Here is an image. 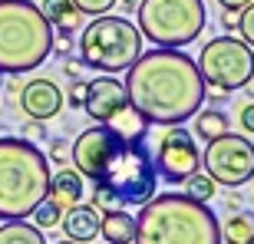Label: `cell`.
<instances>
[{
	"instance_id": "cell-17",
	"label": "cell",
	"mask_w": 254,
	"mask_h": 244,
	"mask_svg": "<svg viewBox=\"0 0 254 244\" xmlns=\"http://www.w3.org/2000/svg\"><path fill=\"white\" fill-rule=\"evenodd\" d=\"M195 132L191 135H198V139H218V135H225L228 129H231V122H228V113H221V109H198L195 116Z\"/></svg>"
},
{
	"instance_id": "cell-8",
	"label": "cell",
	"mask_w": 254,
	"mask_h": 244,
	"mask_svg": "<svg viewBox=\"0 0 254 244\" xmlns=\"http://www.w3.org/2000/svg\"><path fill=\"white\" fill-rule=\"evenodd\" d=\"M195 66L205 79V86H221L228 93H235V89H245L254 79V50L245 40L215 37L198 53Z\"/></svg>"
},
{
	"instance_id": "cell-22",
	"label": "cell",
	"mask_w": 254,
	"mask_h": 244,
	"mask_svg": "<svg viewBox=\"0 0 254 244\" xmlns=\"http://www.w3.org/2000/svg\"><path fill=\"white\" fill-rule=\"evenodd\" d=\"M119 0H73V7L86 17H99V13H109Z\"/></svg>"
},
{
	"instance_id": "cell-24",
	"label": "cell",
	"mask_w": 254,
	"mask_h": 244,
	"mask_svg": "<svg viewBox=\"0 0 254 244\" xmlns=\"http://www.w3.org/2000/svg\"><path fill=\"white\" fill-rule=\"evenodd\" d=\"M83 93H86V83L83 79H73V89H69V106L73 109H83Z\"/></svg>"
},
{
	"instance_id": "cell-7",
	"label": "cell",
	"mask_w": 254,
	"mask_h": 244,
	"mask_svg": "<svg viewBox=\"0 0 254 244\" xmlns=\"http://www.w3.org/2000/svg\"><path fill=\"white\" fill-rule=\"evenodd\" d=\"M139 33L155 47H189L201 37L208 23L201 0H142L139 7Z\"/></svg>"
},
{
	"instance_id": "cell-31",
	"label": "cell",
	"mask_w": 254,
	"mask_h": 244,
	"mask_svg": "<svg viewBox=\"0 0 254 244\" xmlns=\"http://www.w3.org/2000/svg\"><path fill=\"white\" fill-rule=\"evenodd\" d=\"M27 135H43V125H40V122L33 119V125H30V129H27Z\"/></svg>"
},
{
	"instance_id": "cell-6",
	"label": "cell",
	"mask_w": 254,
	"mask_h": 244,
	"mask_svg": "<svg viewBox=\"0 0 254 244\" xmlns=\"http://www.w3.org/2000/svg\"><path fill=\"white\" fill-rule=\"evenodd\" d=\"M142 53V33L129 17L99 13L79 33V63L96 73H123Z\"/></svg>"
},
{
	"instance_id": "cell-16",
	"label": "cell",
	"mask_w": 254,
	"mask_h": 244,
	"mask_svg": "<svg viewBox=\"0 0 254 244\" xmlns=\"http://www.w3.org/2000/svg\"><path fill=\"white\" fill-rule=\"evenodd\" d=\"M40 13L47 17L53 33H63V37H69V33L79 27V17H83V13L73 7V0H40Z\"/></svg>"
},
{
	"instance_id": "cell-3",
	"label": "cell",
	"mask_w": 254,
	"mask_h": 244,
	"mask_svg": "<svg viewBox=\"0 0 254 244\" xmlns=\"http://www.w3.org/2000/svg\"><path fill=\"white\" fill-rule=\"evenodd\" d=\"M135 244H221V225L215 211L189 195L165 191L139 205Z\"/></svg>"
},
{
	"instance_id": "cell-2",
	"label": "cell",
	"mask_w": 254,
	"mask_h": 244,
	"mask_svg": "<svg viewBox=\"0 0 254 244\" xmlns=\"http://www.w3.org/2000/svg\"><path fill=\"white\" fill-rule=\"evenodd\" d=\"M123 86L129 106L149 125H182L205 103V79L195 60L175 47L139 53Z\"/></svg>"
},
{
	"instance_id": "cell-26",
	"label": "cell",
	"mask_w": 254,
	"mask_h": 244,
	"mask_svg": "<svg viewBox=\"0 0 254 244\" xmlns=\"http://www.w3.org/2000/svg\"><path fill=\"white\" fill-rule=\"evenodd\" d=\"M66 152H69V145H66L63 139H57V142H53V149H50V162H63Z\"/></svg>"
},
{
	"instance_id": "cell-20",
	"label": "cell",
	"mask_w": 254,
	"mask_h": 244,
	"mask_svg": "<svg viewBox=\"0 0 254 244\" xmlns=\"http://www.w3.org/2000/svg\"><path fill=\"white\" fill-rule=\"evenodd\" d=\"M251 235H254V215L238 211V215L228 218L225 231H221V241H228V244H245Z\"/></svg>"
},
{
	"instance_id": "cell-33",
	"label": "cell",
	"mask_w": 254,
	"mask_h": 244,
	"mask_svg": "<svg viewBox=\"0 0 254 244\" xmlns=\"http://www.w3.org/2000/svg\"><path fill=\"white\" fill-rule=\"evenodd\" d=\"M57 244H76V241H69V238H66V241H57Z\"/></svg>"
},
{
	"instance_id": "cell-19",
	"label": "cell",
	"mask_w": 254,
	"mask_h": 244,
	"mask_svg": "<svg viewBox=\"0 0 254 244\" xmlns=\"http://www.w3.org/2000/svg\"><path fill=\"white\" fill-rule=\"evenodd\" d=\"M182 185H185V191H182V195H189L191 201H201V205H208V201L215 198V191H218L215 179H211L208 172H201V169L191 172V175L182 182Z\"/></svg>"
},
{
	"instance_id": "cell-25",
	"label": "cell",
	"mask_w": 254,
	"mask_h": 244,
	"mask_svg": "<svg viewBox=\"0 0 254 244\" xmlns=\"http://www.w3.org/2000/svg\"><path fill=\"white\" fill-rule=\"evenodd\" d=\"M241 129L254 135V103H248L245 109H241Z\"/></svg>"
},
{
	"instance_id": "cell-30",
	"label": "cell",
	"mask_w": 254,
	"mask_h": 244,
	"mask_svg": "<svg viewBox=\"0 0 254 244\" xmlns=\"http://www.w3.org/2000/svg\"><path fill=\"white\" fill-rule=\"evenodd\" d=\"M53 50H57L60 57H66V53H69V43H66V40H60V43H53Z\"/></svg>"
},
{
	"instance_id": "cell-27",
	"label": "cell",
	"mask_w": 254,
	"mask_h": 244,
	"mask_svg": "<svg viewBox=\"0 0 254 244\" xmlns=\"http://www.w3.org/2000/svg\"><path fill=\"white\" fill-rule=\"evenodd\" d=\"M218 3H221L225 10H235V13H238V10H245L251 0H218Z\"/></svg>"
},
{
	"instance_id": "cell-10",
	"label": "cell",
	"mask_w": 254,
	"mask_h": 244,
	"mask_svg": "<svg viewBox=\"0 0 254 244\" xmlns=\"http://www.w3.org/2000/svg\"><path fill=\"white\" fill-rule=\"evenodd\" d=\"M201 169V152L189 129L182 125H165V135L159 139L155 149V172L169 185H182L191 172Z\"/></svg>"
},
{
	"instance_id": "cell-9",
	"label": "cell",
	"mask_w": 254,
	"mask_h": 244,
	"mask_svg": "<svg viewBox=\"0 0 254 244\" xmlns=\"http://www.w3.org/2000/svg\"><path fill=\"white\" fill-rule=\"evenodd\" d=\"M205 172L215 179V185L241 188L254 179V142L245 135H218L205 145Z\"/></svg>"
},
{
	"instance_id": "cell-21",
	"label": "cell",
	"mask_w": 254,
	"mask_h": 244,
	"mask_svg": "<svg viewBox=\"0 0 254 244\" xmlns=\"http://www.w3.org/2000/svg\"><path fill=\"white\" fill-rule=\"evenodd\" d=\"M30 218L37 221L40 231H50V228H57V225H60V218H63V208L57 205V198H53V195H47L37 208H33V211H30Z\"/></svg>"
},
{
	"instance_id": "cell-15",
	"label": "cell",
	"mask_w": 254,
	"mask_h": 244,
	"mask_svg": "<svg viewBox=\"0 0 254 244\" xmlns=\"http://www.w3.org/2000/svg\"><path fill=\"white\" fill-rule=\"evenodd\" d=\"M99 235L109 244H132V238H135V215H126V208L103 211V218H99Z\"/></svg>"
},
{
	"instance_id": "cell-4",
	"label": "cell",
	"mask_w": 254,
	"mask_h": 244,
	"mask_svg": "<svg viewBox=\"0 0 254 244\" xmlns=\"http://www.w3.org/2000/svg\"><path fill=\"white\" fill-rule=\"evenodd\" d=\"M50 159L33 142L0 139V221H20L50 195Z\"/></svg>"
},
{
	"instance_id": "cell-11",
	"label": "cell",
	"mask_w": 254,
	"mask_h": 244,
	"mask_svg": "<svg viewBox=\"0 0 254 244\" xmlns=\"http://www.w3.org/2000/svg\"><path fill=\"white\" fill-rule=\"evenodd\" d=\"M129 106L126 86L116 79L113 73H103L96 79H86V93H83V113L93 122H106L116 109Z\"/></svg>"
},
{
	"instance_id": "cell-13",
	"label": "cell",
	"mask_w": 254,
	"mask_h": 244,
	"mask_svg": "<svg viewBox=\"0 0 254 244\" xmlns=\"http://www.w3.org/2000/svg\"><path fill=\"white\" fill-rule=\"evenodd\" d=\"M60 225H63V231H66V238H69V241L86 244V241H93V238L99 235V208L76 201V205H69L63 211Z\"/></svg>"
},
{
	"instance_id": "cell-1",
	"label": "cell",
	"mask_w": 254,
	"mask_h": 244,
	"mask_svg": "<svg viewBox=\"0 0 254 244\" xmlns=\"http://www.w3.org/2000/svg\"><path fill=\"white\" fill-rule=\"evenodd\" d=\"M69 162L93 188L113 191L123 208H139L159 191L155 152L149 145V122L132 106L116 109L106 122L79 132Z\"/></svg>"
},
{
	"instance_id": "cell-32",
	"label": "cell",
	"mask_w": 254,
	"mask_h": 244,
	"mask_svg": "<svg viewBox=\"0 0 254 244\" xmlns=\"http://www.w3.org/2000/svg\"><path fill=\"white\" fill-rule=\"evenodd\" d=\"M139 3H142V0H123V7H126V10H135Z\"/></svg>"
},
{
	"instance_id": "cell-18",
	"label": "cell",
	"mask_w": 254,
	"mask_h": 244,
	"mask_svg": "<svg viewBox=\"0 0 254 244\" xmlns=\"http://www.w3.org/2000/svg\"><path fill=\"white\" fill-rule=\"evenodd\" d=\"M0 244H47V238L37 225H27V218H20L0 225Z\"/></svg>"
},
{
	"instance_id": "cell-29",
	"label": "cell",
	"mask_w": 254,
	"mask_h": 244,
	"mask_svg": "<svg viewBox=\"0 0 254 244\" xmlns=\"http://www.w3.org/2000/svg\"><path fill=\"white\" fill-rule=\"evenodd\" d=\"M79 66L83 63H63V73L69 76V79H79Z\"/></svg>"
},
{
	"instance_id": "cell-14",
	"label": "cell",
	"mask_w": 254,
	"mask_h": 244,
	"mask_svg": "<svg viewBox=\"0 0 254 244\" xmlns=\"http://www.w3.org/2000/svg\"><path fill=\"white\" fill-rule=\"evenodd\" d=\"M50 195L57 198V205L66 211L69 205L83 201V195H86V179L76 169H60L57 175H50Z\"/></svg>"
},
{
	"instance_id": "cell-34",
	"label": "cell",
	"mask_w": 254,
	"mask_h": 244,
	"mask_svg": "<svg viewBox=\"0 0 254 244\" xmlns=\"http://www.w3.org/2000/svg\"><path fill=\"white\" fill-rule=\"evenodd\" d=\"M245 244H254V235H251V238H248V241H245Z\"/></svg>"
},
{
	"instance_id": "cell-28",
	"label": "cell",
	"mask_w": 254,
	"mask_h": 244,
	"mask_svg": "<svg viewBox=\"0 0 254 244\" xmlns=\"http://www.w3.org/2000/svg\"><path fill=\"white\" fill-rule=\"evenodd\" d=\"M221 23H225L228 30H235V27H238V13H235V10H225V17H221Z\"/></svg>"
},
{
	"instance_id": "cell-12",
	"label": "cell",
	"mask_w": 254,
	"mask_h": 244,
	"mask_svg": "<svg viewBox=\"0 0 254 244\" xmlns=\"http://www.w3.org/2000/svg\"><path fill=\"white\" fill-rule=\"evenodd\" d=\"M63 109V93H60L57 83H50L43 76L30 79L23 89H20V113L30 116L37 122H47Z\"/></svg>"
},
{
	"instance_id": "cell-23",
	"label": "cell",
	"mask_w": 254,
	"mask_h": 244,
	"mask_svg": "<svg viewBox=\"0 0 254 244\" xmlns=\"http://www.w3.org/2000/svg\"><path fill=\"white\" fill-rule=\"evenodd\" d=\"M238 30H241V40L254 50V0L241 10V17H238Z\"/></svg>"
},
{
	"instance_id": "cell-5",
	"label": "cell",
	"mask_w": 254,
	"mask_h": 244,
	"mask_svg": "<svg viewBox=\"0 0 254 244\" xmlns=\"http://www.w3.org/2000/svg\"><path fill=\"white\" fill-rule=\"evenodd\" d=\"M53 27L33 0H0V73L20 76L47 63Z\"/></svg>"
}]
</instances>
